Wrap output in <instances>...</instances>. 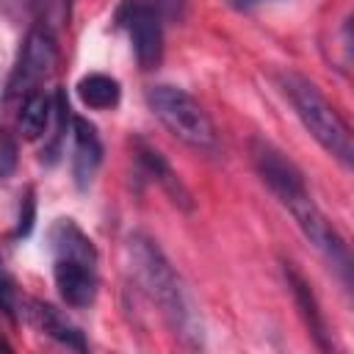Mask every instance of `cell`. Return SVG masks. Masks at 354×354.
<instances>
[{"instance_id":"obj_19","label":"cell","mask_w":354,"mask_h":354,"mask_svg":"<svg viewBox=\"0 0 354 354\" xmlns=\"http://www.w3.org/2000/svg\"><path fill=\"white\" fill-rule=\"evenodd\" d=\"M254 3H260V0H235L238 8H249V6H254Z\"/></svg>"},{"instance_id":"obj_9","label":"cell","mask_w":354,"mask_h":354,"mask_svg":"<svg viewBox=\"0 0 354 354\" xmlns=\"http://www.w3.org/2000/svg\"><path fill=\"white\" fill-rule=\"evenodd\" d=\"M47 241H50V252L55 260L97 266V249H94L91 238L72 218H55L47 232Z\"/></svg>"},{"instance_id":"obj_13","label":"cell","mask_w":354,"mask_h":354,"mask_svg":"<svg viewBox=\"0 0 354 354\" xmlns=\"http://www.w3.org/2000/svg\"><path fill=\"white\" fill-rule=\"evenodd\" d=\"M53 111H55V100H50L41 88L25 94V97H22V108H19V119H17V122H19V133H22L28 141L39 138V136L47 130Z\"/></svg>"},{"instance_id":"obj_7","label":"cell","mask_w":354,"mask_h":354,"mask_svg":"<svg viewBox=\"0 0 354 354\" xmlns=\"http://www.w3.org/2000/svg\"><path fill=\"white\" fill-rule=\"evenodd\" d=\"M100 163H102V144H100L97 127L83 116H72V174H75V183L80 188H86L94 180Z\"/></svg>"},{"instance_id":"obj_2","label":"cell","mask_w":354,"mask_h":354,"mask_svg":"<svg viewBox=\"0 0 354 354\" xmlns=\"http://www.w3.org/2000/svg\"><path fill=\"white\" fill-rule=\"evenodd\" d=\"M130 257H133V268H136L141 285L147 288L152 301L160 307V313L169 321V326L174 329V335H180L188 343H196L202 337L196 313H194V307H191V301L180 285L177 271L171 268L166 254L158 249V243L147 235H133L130 238Z\"/></svg>"},{"instance_id":"obj_3","label":"cell","mask_w":354,"mask_h":354,"mask_svg":"<svg viewBox=\"0 0 354 354\" xmlns=\"http://www.w3.org/2000/svg\"><path fill=\"white\" fill-rule=\"evenodd\" d=\"M279 86H282L285 97L290 100L296 116L307 127V133L332 158H337L348 169L354 155H351V130H348L346 119L332 108V102L318 91V86L313 80H307L296 72H288V75H279Z\"/></svg>"},{"instance_id":"obj_15","label":"cell","mask_w":354,"mask_h":354,"mask_svg":"<svg viewBox=\"0 0 354 354\" xmlns=\"http://www.w3.org/2000/svg\"><path fill=\"white\" fill-rule=\"evenodd\" d=\"M17 310H19V293H17L14 277L0 260V313H6L8 318H17Z\"/></svg>"},{"instance_id":"obj_16","label":"cell","mask_w":354,"mask_h":354,"mask_svg":"<svg viewBox=\"0 0 354 354\" xmlns=\"http://www.w3.org/2000/svg\"><path fill=\"white\" fill-rule=\"evenodd\" d=\"M17 169V141L6 127H0V180Z\"/></svg>"},{"instance_id":"obj_11","label":"cell","mask_w":354,"mask_h":354,"mask_svg":"<svg viewBox=\"0 0 354 354\" xmlns=\"http://www.w3.org/2000/svg\"><path fill=\"white\" fill-rule=\"evenodd\" d=\"M285 277H288L290 293H293V299H296V304H299V310H301V315H304V324H307L310 335L315 337L318 348H324V351H326V348H329L326 321H324V313H321V307H318V301H315V296H313L310 285L304 282V277H301L290 263H285Z\"/></svg>"},{"instance_id":"obj_5","label":"cell","mask_w":354,"mask_h":354,"mask_svg":"<svg viewBox=\"0 0 354 354\" xmlns=\"http://www.w3.org/2000/svg\"><path fill=\"white\" fill-rule=\"evenodd\" d=\"M116 25L127 30L141 69H155L163 61V17L144 0H124L116 8Z\"/></svg>"},{"instance_id":"obj_12","label":"cell","mask_w":354,"mask_h":354,"mask_svg":"<svg viewBox=\"0 0 354 354\" xmlns=\"http://www.w3.org/2000/svg\"><path fill=\"white\" fill-rule=\"evenodd\" d=\"M138 166L144 169V174L152 180V183H158L169 196H171V202L174 205H183V207H191V194L185 191V185L180 183V177L171 171V166L163 160V155L158 152V149H152V147H147V144H138Z\"/></svg>"},{"instance_id":"obj_4","label":"cell","mask_w":354,"mask_h":354,"mask_svg":"<svg viewBox=\"0 0 354 354\" xmlns=\"http://www.w3.org/2000/svg\"><path fill=\"white\" fill-rule=\"evenodd\" d=\"M147 105L149 111L160 119V124L180 138L183 144L202 149V152H216L218 149V136L216 127L207 116V111L180 86H149L147 88Z\"/></svg>"},{"instance_id":"obj_17","label":"cell","mask_w":354,"mask_h":354,"mask_svg":"<svg viewBox=\"0 0 354 354\" xmlns=\"http://www.w3.org/2000/svg\"><path fill=\"white\" fill-rule=\"evenodd\" d=\"M144 3H149L163 19L166 17H180L183 8H185V0H144Z\"/></svg>"},{"instance_id":"obj_10","label":"cell","mask_w":354,"mask_h":354,"mask_svg":"<svg viewBox=\"0 0 354 354\" xmlns=\"http://www.w3.org/2000/svg\"><path fill=\"white\" fill-rule=\"evenodd\" d=\"M25 315L30 318V324L36 326V329H41L44 335H50L53 340H58V343H64V346H69V348H77V351H83L86 348V340H83V332L77 329V326H72L53 304H44V301H36V299H28L25 301Z\"/></svg>"},{"instance_id":"obj_14","label":"cell","mask_w":354,"mask_h":354,"mask_svg":"<svg viewBox=\"0 0 354 354\" xmlns=\"http://www.w3.org/2000/svg\"><path fill=\"white\" fill-rule=\"evenodd\" d=\"M77 94H80V100H83L88 108H94V111H108V108H113V105L119 102L122 88H119V83H116L111 75L94 72V75L80 77Z\"/></svg>"},{"instance_id":"obj_8","label":"cell","mask_w":354,"mask_h":354,"mask_svg":"<svg viewBox=\"0 0 354 354\" xmlns=\"http://www.w3.org/2000/svg\"><path fill=\"white\" fill-rule=\"evenodd\" d=\"M55 288L72 307H88L97 299V266L72 263V260H55L53 266Z\"/></svg>"},{"instance_id":"obj_18","label":"cell","mask_w":354,"mask_h":354,"mask_svg":"<svg viewBox=\"0 0 354 354\" xmlns=\"http://www.w3.org/2000/svg\"><path fill=\"white\" fill-rule=\"evenodd\" d=\"M30 224H33V199L28 194L25 196V210L19 213V230H17V235H28L30 232Z\"/></svg>"},{"instance_id":"obj_1","label":"cell","mask_w":354,"mask_h":354,"mask_svg":"<svg viewBox=\"0 0 354 354\" xmlns=\"http://www.w3.org/2000/svg\"><path fill=\"white\" fill-rule=\"evenodd\" d=\"M252 160H254L257 174L263 177V183L271 188V194L290 210V216L296 218L301 232L315 243V249H321L326 254V260L340 271L343 282L348 285V274H351L348 246L340 238V232L326 221V216L318 210V205L313 202L296 163L288 160L274 144L260 141V138L252 144Z\"/></svg>"},{"instance_id":"obj_6","label":"cell","mask_w":354,"mask_h":354,"mask_svg":"<svg viewBox=\"0 0 354 354\" xmlns=\"http://www.w3.org/2000/svg\"><path fill=\"white\" fill-rule=\"evenodd\" d=\"M58 61V44L55 36L47 28H33L28 30L19 58L14 64V72L8 77V91L6 97H25L39 88V83L53 72Z\"/></svg>"}]
</instances>
